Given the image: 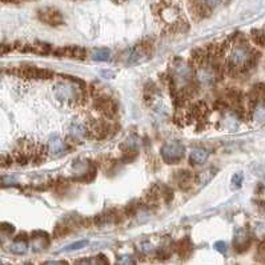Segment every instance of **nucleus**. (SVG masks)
Here are the masks:
<instances>
[{"label": "nucleus", "mask_w": 265, "mask_h": 265, "mask_svg": "<svg viewBox=\"0 0 265 265\" xmlns=\"http://www.w3.org/2000/svg\"><path fill=\"white\" fill-rule=\"evenodd\" d=\"M68 152V147L64 140H61L59 136H52L48 143V153L52 157L63 156Z\"/></svg>", "instance_id": "11"}, {"label": "nucleus", "mask_w": 265, "mask_h": 265, "mask_svg": "<svg viewBox=\"0 0 265 265\" xmlns=\"http://www.w3.org/2000/svg\"><path fill=\"white\" fill-rule=\"evenodd\" d=\"M176 252L181 259H188L192 254V243L188 237H184L176 244Z\"/></svg>", "instance_id": "16"}, {"label": "nucleus", "mask_w": 265, "mask_h": 265, "mask_svg": "<svg viewBox=\"0 0 265 265\" xmlns=\"http://www.w3.org/2000/svg\"><path fill=\"white\" fill-rule=\"evenodd\" d=\"M31 247L35 252H43L45 249H48L51 244V236L44 231H35L31 233Z\"/></svg>", "instance_id": "6"}, {"label": "nucleus", "mask_w": 265, "mask_h": 265, "mask_svg": "<svg viewBox=\"0 0 265 265\" xmlns=\"http://www.w3.org/2000/svg\"><path fill=\"white\" fill-rule=\"evenodd\" d=\"M243 173H235V175H233V177H232V183H233V185H235V187H236V188H238V187H240V185H241V183H243Z\"/></svg>", "instance_id": "23"}, {"label": "nucleus", "mask_w": 265, "mask_h": 265, "mask_svg": "<svg viewBox=\"0 0 265 265\" xmlns=\"http://www.w3.org/2000/svg\"><path fill=\"white\" fill-rule=\"evenodd\" d=\"M88 244V240H80V241H76V243H72L70 245H67L65 248H63L60 252H72V250H77V249H81L83 247H86Z\"/></svg>", "instance_id": "20"}, {"label": "nucleus", "mask_w": 265, "mask_h": 265, "mask_svg": "<svg viewBox=\"0 0 265 265\" xmlns=\"http://www.w3.org/2000/svg\"><path fill=\"white\" fill-rule=\"evenodd\" d=\"M185 148L180 141H167L165 144H162L160 149L162 159L168 164H176L184 157Z\"/></svg>", "instance_id": "2"}, {"label": "nucleus", "mask_w": 265, "mask_h": 265, "mask_svg": "<svg viewBox=\"0 0 265 265\" xmlns=\"http://www.w3.org/2000/svg\"><path fill=\"white\" fill-rule=\"evenodd\" d=\"M201 1H203V4L206 7H208L209 10H213L215 7H217L221 3V0H201Z\"/></svg>", "instance_id": "24"}, {"label": "nucleus", "mask_w": 265, "mask_h": 265, "mask_svg": "<svg viewBox=\"0 0 265 265\" xmlns=\"http://www.w3.org/2000/svg\"><path fill=\"white\" fill-rule=\"evenodd\" d=\"M55 95L56 98L63 100V102H74L77 98L75 86L67 84V83H59L55 87Z\"/></svg>", "instance_id": "9"}, {"label": "nucleus", "mask_w": 265, "mask_h": 265, "mask_svg": "<svg viewBox=\"0 0 265 265\" xmlns=\"http://www.w3.org/2000/svg\"><path fill=\"white\" fill-rule=\"evenodd\" d=\"M215 249L216 250H219L220 253H227V244L224 243V241H217L216 244H215Z\"/></svg>", "instance_id": "25"}, {"label": "nucleus", "mask_w": 265, "mask_h": 265, "mask_svg": "<svg viewBox=\"0 0 265 265\" xmlns=\"http://www.w3.org/2000/svg\"><path fill=\"white\" fill-rule=\"evenodd\" d=\"M39 19L49 26H59L64 22V17L55 8H43L39 11Z\"/></svg>", "instance_id": "10"}, {"label": "nucleus", "mask_w": 265, "mask_h": 265, "mask_svg": "<svg viewBox=\"0 0 265 265\" xmlns=\"http://www.w3.org/2000/svg\"><path fill=\"white\" fill-rule=\"evenodd\" d=\"M56 56H61V58H71V59H86L87 51L81 47H74V45H68L64 48H59L55 51Z\"/></svg>", "instance_id": "12"}, {"label": "nucleus", "mask_w": 265, "mask_h": 265, "mask_svg": "<svg viewBox=\"0 0 265 265\" xmlns=\"http://www.w3.org/2000/svg\"><path fill=\"white\" fill-rule=\"evenodd\" d=\"M252 116H253L254 121L264 124L265 123V100H261V102H259V103L254 105Z\"/></svg>", "instance_id": "17"}, {"label": "nucleus", "mask_w": 265, "mask_h": 265, "mask_svg": "<svg viewBox=\"0 0 265 265\" xmlns=\"http://www.w3.org/2000/svg\"><path fill=\"white\" fill-rule=\"evenodd\" d=\"M173 179L177 183L181 190H188L192 184V180H193V176H192V173L190 171H176L175 173V176H173Z\"/></svg>", "instance_id": "14"}, {"label": "nucleus", "mask_w": 265, "mask_h": 265, "mask_svg": "<svg viewBox=\"0 0 265 265\" xmlns=\"http://www.w3.org/2000/svg\"><path fill=\"white\" fill-rule=\"evenodd\" d=\"M111 128L112 127L105 120H95L91 124V127L88 128V133H89V136L98 139V140H103L109 135Z\"/></svg>", "instance_id": "7"}, {"label": "nucleus", "mask_w": 265, "mask_h": 265, "mask_svg": "<svg viewBox=\"0 0 265 265\" xmlns=\"http://www.w3.org/2000/svg\"><path fill=\"white\" fill-rule=\"evenodd\" d=\"M72 169L75 172L74 180L76 181L91 183L96 177V165L89 160H77L72 164Z\"/></svg>", "instance_id": "3"}, {"label": "nucleus", "mask_w": 265, "mask_h": 265, "mask_svg": "<svg viewBox=\"0 0 265 265\" xmlns=\"http://www.w3.org/2000/svg\"><path fill=\"white\" fill-rule=\"evenodd\" d=\"M15 232V228L11 224H7V222H3L1 224V236L4 237V236H10L12 233Z\"/></svg>", "instance_id": "22"}, {"label": "nucleus", "mask_w": 265, "mask_h": 265, "mask_svg": "<svg viewBox=\"0 0 265 265\" xmlns=\"http://www.w3.org/2000/svg\"><path fill=\"white\" fill-rule=\"evenodd\" d=\"M17 75L22 77H27V79H42V80H47L54 76V72L45 68H38L33 65H26L17 70Z\"/></svg>", "instance_id": "4"}, {"label": "nucleus", "mask_w": 265, "mask_h": 265, "mask_svg": "<svg viewBox=\"0 0 265 265\" xmlns=\"http://www.w3.org/2000/svg\"><path fill=\"white\" fill-rule=\"evenodd\" d=\"M253 61V52L247 44L236 43L229 51L227 58V68L231 74L244 72Z\"/></svg>", "instance_id": "1"}, {"label": "nucleus", "mask_w": 265, "mask_h": 265, "mask_svg": "<svg viewBox=\"0 0 265 265\" xmlns=\"http://www.w3.org/2000/svg\"><path fill=\"white\" fill-rule=\"evenodd\" d=\"M88 132V130H86V127L84 125L79 124V123H75V124L71 127L70 130V135L71 137H74L76 140H79V139H83L86 133Z\"/></svg>", "instance_id": "18"}, {"label": "nucleus", "mask_w": 265, "mask_h": 265, "mask_svg": "<svg viewBox=\"0 0 265 265\" xmlns=\"http://www.w3.org/2000/svg\"><path fill=\"white\" fill-rule=\"evenodd\" d=\"M254 257H256V260L259 263H265V240L259 244V247L256 249V256Z\"/></svg>", "instance_id": "21"}, {"label": "nucleus", "mask_w": 265, "mask_h": 265, "mask_svg": "<svg viewBox=\"0 0 265 265\" xmlns=\"http://www.w3.org/2000/svg\"><path fill=\"white\" fill-rule=\"evenodd\" d=\"M92 59L96 61H108L111 59V52L107 48L95 49L92 54Z\"/></svg>", "instance_id": "19"}, {"label": "nucleus", "mask_w": 265, "mask_h": 265, "mask_svg": "<svg viewBox=\"0 0 265 265\" xmlns=\"http://www.w3.org/2000/svg\"><path fill=\"white\" fill-rule=\"evenodd\" d=\"M118 263H119V264H133V263H135V261H133V260H131V259H130V256H127V259H124V260H119V261H118Z\"/></svg>", "instance_id": "26"}, {"label": "nucleus", "mask_w": 265, "mask_h": 265, "mask_svg": "<svg viewBox=\"0 0 265 265\" xmlns=\"http://www.w3.org/2000/svg\"><path fill=\"white\" fill-rule=\"evenodd\" d=\"M252 243V238H250V235L247 229L244 228H238L235 232V236H233V248L238 253H243L247 249L249 248V245Z\"/></svg>", "instance_id": "5"}, {"label": "nucleus", "mask_w": 265, "mask_h": 265, "mask_svg": "<svg viewBox=\"0 0 265 265\" xmlns=\"http://www.w3.org/2000/svg\"><path fill=\"white\" fill-rule=\"evenodd\" d=\"M28 249V238L26 235H19L10 245L8 250L14 254H24Z\"/></svg>", "instance_id": "13"}, {"label": "nucleus", "mask_w": 265, "mask_h": 265, "mask_svg": "<svg viewBox=\"0 0 265 265\" xmlns=\"http://www.w3.org/2000/svg\"><path fill=\"white\" fill-rule=\"evenodd\" d=\"M209 157V152L204 149V148H195L191 152L190 162L192 165H200L203 162H206Z\"/></svg>", "instance_id": "15"}, {"label": "nucleus", "mask_w": 265, "mask_h": 265, "mask_svg": "<svg viewBox=\"0 0 265 265\" xmlns=\"http://www.w3.org/2000/svg\"><path fill=\"white\" fill-rule=\"evenodd\" d=\"M95 107L98 109L99 112H102L103 115H105L107 118H112L118 112V107H116V103L111 98H107V96H100L95 100Z\"/></svg>", "instance_id": "8"}]
</instances>
